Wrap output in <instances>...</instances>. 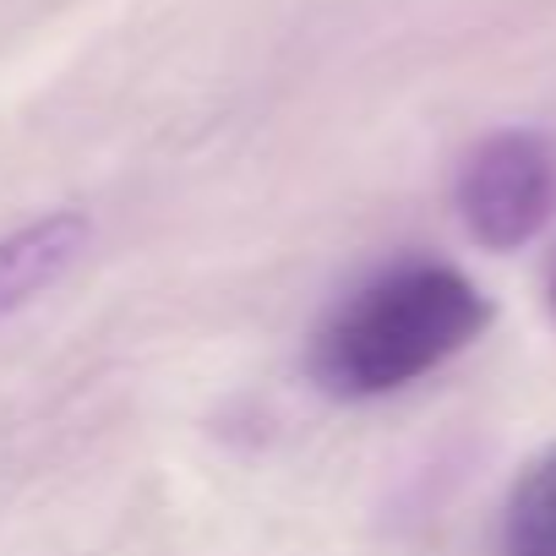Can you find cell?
<instances>
[{
	"instance_id": "6da1fadb",
	"label": "cell",
	"mask_w": 556,
	"mask_h": 556,
	"mask_svg": "<svg viewBox=\"0 0 556 556\" xmlns=\"http://www.w3.org/2000/svg\"><path fill=\"white\" fill-rule=\"evenodd\" d=\"M491 328V301L453 262H393L355 285L312 339V377L323 393L366 404L442 371Z\"/></svg>"
},
{
	"instance_id": "7a4b0ae2",
	"label": "cell",
	"mask_w": 556,
	"mask_h": 556,
	"mask_svg": "<svg viewBox=\"0 0 556 556\" xmlns=\"http://www.w3.org/2000/svg\"><path fill=\"white\" fill-rule=\"evenodd\" d=\"M453 207L475 245L518 251L556 213V148L540 131H491L458 169Z\"/></svg>"
},
{
	"instance_id": "3957f363",
	"label": "cell",
	"mask_w": 556,
	"mask_h": 556,
	"mask_svg": "<svg viewBox=\"0 0 556 556\" xmlns=\"http://www.w3.org/2000/svg\"><path fill=\"white\" fill-rule=\"evenodd\" d=\"M88 235H93V224L77 207L39 213L23 229L0 235V323L34 306L50 285H61L66 267L88 251Z\"/></svg>"
},
{
	"instance_id": "277c9868",
	"label": "cell",
	"mask_w": 556,
	"mask_h": 556,
	"mask_svg": "<svg viewBox=\"0 0 556 556\" xmlns=\"http://www.w3.org/2000/svg\"><path fill=\"white\" fill-rule=\"evenodd\" d=\"M502 556H556V447L529 458L502 507Z\"/></svg>"
},
{
	"instance_id": "5b68a950",
	"label": "cell",
	"mask_w": 556,
	"mask_h": 556,
	"mask_svg": "<svg viewBox=\"0 0 556 556\" xmlns=\"http://www.w3.org/2000/svg\"><path fill=\"white\" fill-rule=\"evenodd\" d=\"M545 306H551V317H556V251H551V262H545Z\"/></svg>"
}]
</instances>
